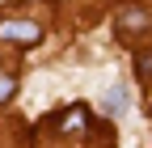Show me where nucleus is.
Here are the masks:
<instances>
[{
    "mask_svg": "<svg viewBox=\"0 0 152 148\" xmlns=\"http://www.w3.org/2000/svg\"><path fill=\"white\" fill-rule=\"evenodd\" d=\"M0 38H4V42H21V47H34L38 38H42V30H38L34 21H0Z\"/></svg>",
    "mask_w": 152,
    "mask_h": 148,
    "instance_id": "1",
    "label": "nucleus"
},
{
    "mask_svg": "<svg viewBox=\"0 0 152 148\" xmlns=\"http://www.w3.org/2000/svg\"><path fill=\"white\" fill-rule=\"evenodd\" d=\"M51 127H59V131H85L89 127V110L85 106H72V110H64V114H55Z\"/></svg>",
    "mask_w": 152,
    "mask_h": 148,
    "instance_id": "2",
    "label": "nucleus"
},
{
    "mask_svg": "<svg viewBox=\"0 0 152 148\" xmlns=\"http://www.w3.org/2000/svg\"><path fill=\"white\" fill-rule=\"evenodd\" d=\"M148 26V9H140V4H127V9H118V30L123 34H131V30H144Z\"/></svg>",
    "mask_w": 152,
    "mask_h": 148,
    "instance_id": "3",
    "label": "nucleus"
},
{
    "mask_svg": "<svg viewBox=\"0 0 152 148\" xmlns=\"http://www.w3.org/2000/svg\"><path fill=\"white\" fill-rule=\"evenodd\" d=\"M106 110H110V114H123V110H127V89L123 85H114L106 93Z\"/></svg>",
    "mask_w": 152,
    "mask_h": 148,
    "instance_id": "4",
    "label": "nucleus"
},
{
    "mask_svg": "<svg viewBox=\"0 0 152 148\" xmlns=\"http://www.w3.org/2000/svg\"><path fill=\"white\" fill-rule=\"evenodd\" d=\"M135 72H140V81H152V51L135 55Z\"/></svg>",
    "mask_w": 152,
    "mask_h": 148,
    "instance_id": "5",
    "label": "nucleus"
},
{
    "mask_svg": "<svg viewBox=\"0 0 152 148\" xmlns=\"http://www.w3.org/2000/svg\"><path fill=\"white\" fill-rule=\"evenodd\" d=\"M13 89H17L13 76H0V102H9V97H13Z\"/></svg>",
    "mask_w": 152,
    "mask_h": 148,
    "instance_id": "6",
    "label": "nucleus"
}]
</instances>
